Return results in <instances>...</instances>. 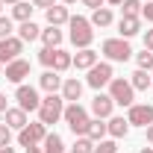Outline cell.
I'll return each instance as SVG.
<instances>
[{
    "label": "cell",
    "instance_id": "2",
    "mask_svg": "<svg viewBox=\"0 0 153 153\" xmlns=\"http://www.w3.org/2000/svg\"><path fill=\"white\" fill-rule=\"evenodd\" d=\"M68 27H71V44L74 47H91V41H94V30H91V21L82 18V15H74V18L68 21Z\"/></svg>",
    "mask_w": 153,
    "mask_h": 153
},
{
    "label": "cell",
    "instance_id": "34",
    "mask_svg": "<svg viewBox=\"0 0 153 153\" xmlns=\"http://www.w3.org/2000/svg\"><path fill=\"white\" fill-rule=\"evenodd\" d=\"M33 6H38V9H50V6H56V0H33Z\"/></svg>",
    "mask_w": 153,
    "mask_h": 153
},
{
    "label": "cell",
    "instance_id": "7",
    "mask_svg": "<svg viewBox=\"0 0 153 153\" xmlns=\"http://www.w3.org/2000/svg\"><path fill=\"white\" fill-rule=\"evenodd\" d=\"M112 65H109V62H97L94 68H88V76H85V82H88V85H91V88H97V91H100V88H103V85H109V82H112Z\"/></svg>",
    "mask_w": 153,
    "mask_h": 153
},
{
    "label": "cell",
    "instance_id": "35",
    "mask_svg": "<svg viewBox=\"0 0 153 153\" xmlns=\"http://www.w3.org/2000/svg\"><path fill=\"white\" fill-rule=\"evenodd\" d=\"M144 50H150V53H153V30L144 33Z\"/></svg>",
    "mask_w": 153,
    "mask_h": 153
},
{
    "label": "cell",
    "instance_id": "17",
    "mask_svg": "<svg viewBox=\"0 0 153 153\" xmlns=\"http://www.w3.org/2000/svg\"><path fill=\"white\" fill-rule=\"evenodd\" d=\"M44 15H47V27H62V24H68V21H71L68 6H50Z\"/></svg>",
    "mask_w": 153,
    "mask_h": 153
},
{
    "label": "cell",
    "instance_id": "48",
    "mask_svg": "<svg viewBox=\"0 0 153 153\" xmlns=\"http://www.w3.org/2000/svg\"><path fill=\"white\" fill-rule=\"evenodd\" d=\"M0 9H3V0H0Z\"/></svg>",
    "mask_w": 153,
    "mask_h": 153
},
{
    "label": "cell",
    "instance_id": "3",
    "mask_svg": "<svg viewBox=\"0 0 153 153\" xmlns=\"http://www.w3.org/2000/svg\"><path fill=\"white\" fill-rule=\"evenodd\" d=\"M62 112H65V97H59V94L41 97V106H38V121H41L44 127H47V124L62 121Z\"/></svg>",
    "mask_w": 153,
    "mask_h": 153
},
{
    "label": "cell",
    "instance_id": "29",
    "mask_svg": "<svg viewBox=\"0 0 153 153\" xmlns=\"http://www.w3.org/2000/svg\"><path fill=\"white\" fill-rule=\"evenodd\" d=\"M121 9H124L127 18H138V15H141V0H124Z\"/></svg>",
    "mask_w": 153,
    "mask_h": 153
},
{
    "label": "cell",
    "instance_id": "40",
    "mask_svg": "<svg viewBox=\"0 0 153 153\" xmlns=\"http://www.w3.org/2000/svg\"><path fill=\"white\" fill-rule=\"evenodd\" d=\"M144 130H147V141L153 144V124H150V127H144Z\"/></svg>",
    "mask_w": 153,
    "mask_h": 153
},
{
    "label": "cell",
    "instance_id": "12",
    "mask_svg": "<svg viewBox=\"0 0 153 153\" xmlns=\"http://www.w3.org/2000/svg\"><path fill=\"white\" fill-rule=\"evenodd\" d=\"M112 109H115V100L103 91H97L94 100H91V115L94 118H112Z\"/></svg>",
    "mask_w": 153,
    "mask_h": 153
},
{
    "label": "cell",
    "instance_id": "28",
    "mask_svg": "<svg viewBox=\"0 0 153 153\" xmlns=\"http://www.w3.org/2000/svg\"><path fill=\"white\" fill-rule=\"evenodd\" d=\"M71 153H94V141L88 135H79L74 141V147H71Z\"/></svg>",
    "mask_w": 153,
    "mask_h": 153
},
{
    "label": "cell",
    "instance_id": "10",
    "mask_svg": "<svg viewBox=\"0 0 153 153\" xmlns=\"http://www.w3.org/2000/svg\"><path fill=\"white\" fill-rule=\"evenodd\" d=\"M24 53V41L15 36L9 38H0V65H9V62H15V59Z\"/></svg>",
    "mask_w": 153,
    "mask_h": 153
},
{
    "label": "cell",
    "instance_id": "25",
    "mask_svg": "<svg viewBox=\"0 0 153 153\" xmlns=\"http://www.w3.org/2000/svg\"><path fill=\"white\" fill-rule=\"evenodd\" d=\"M62 30L59 27H47V30H41V41H44V47H59L62 44Z\"/></svg>",
    "mask_w": 153,
    "mask_h": 153
},
{
    "label": "cell",
    "instance_id": "27",
    "mask_svg": "<svg viewBox=\"0 0 153 153\" xmlns=\"http://www.w3.org/2000/svg\"><path fill=\"white\" fill-rule=\"evenodd\" d=\"M33 9H36L33 3H24V0H18V3L12 6V18L24 24V21H30V18H33Z\"/></svg>",
    "mask_w": 153,
    "mask_h": 153
},
{
    "label": "cell",
    "instance_id": "14",
    "mask_svg": "<svg viewBox=\"0 0 153 153\" xmlns=\"http://www.w3.org/2000/svg\"><path fill=\"white\" fill-rule=\"evenodd\" d=\"M74 65H76V71H88V68L97 65V53L91 50V47H82V50H76Z\"/></svg>",
    "mask_w": 153,
    "mask_h": 153
},
{
    "label": "cell",
    "instance_id": "13",
    "mask_svg": "<svg viewBox=\"0 0 153 153\" xmlns=\"http://www.w3.org/2000/svg\"><path fill=\"white\" fill-rule=\"evenodd\" d=\"M62 97H65L68 103H76V100L82 97V82H79L76 76H68V79H62Z\"/></svg>",
    "mask_w": 153,
    "mask_h": 153
},
{
    "label": "cell",
    "instance_id": "22",
    "mask_svg": "<svg viewBox=\"0 0 153 153\" xmlns=\"http://www.w3.org/2000/svg\"><path fill=\"white\" fill-rule=\"evenodd\" d=\"M112 24V9L109 6H100V9H91V27H109Z\"/></svg>",
    "mask_w": 153,
    "mask_h": 153
},
{
    "label": "cell",
    "instance_id": "37",
    "mask_svg": "<svg viewBox=\"0 0 153 153\" xmlns=\"http://www.w3.org/2000/svg\"><path fill=\"white\" fill-rule=\"evenodd\" d=\"M82 3H85V6H88V9H100V6H103V3H106V0H82Z\"/></svg>",
    "mask_w": 153,
    "mask_h": 153
},
{
    "label": "cell",
    "instance_id": "18",
    "mask_svg": "<svg viewBox=\"0 0 153 153\" xmlns=\"http://www.w3.org/2000/svg\"><path fill=\"white\" fill-rule=\"evenodd\" d=\"M6 127H12V130H24L30 121H27V112L21 109V106H15V109H6Z\"/></svg>",
    "mask_w": 153,
    "mask_h": 153
},
{
    "label": "cell",
    "instance_id": "26",
    "mask_svg": "<svg viewBox=\"0 0 153 153\" xmlns=\"http://www.w3.org/2000/svg\"><path fill=\"white\" fill-rule=\"evenodd\" d=\"M41 144H44V147H41L44 153H65V141H62V138H59L56 133H47Z\"/></svg>",
    "mask_w": 153,
    "mask_h": 153
},
{
    "label": "cell",
    "instance_id": "23",
    "mask_svg": "<svg viewBox=\"0 0 153 153\" xmlns=\"http://www.w3.org/2000/svg\"><path fill=\"white\" fill-rule=\"evenodd\" d=\"M130 85H133L135 91H147L150 88V71H141V68L133 71L130 74Z\"/></svg>",
    "mask_w": 153,
    "mask_h": 153
},
{
    "label": "cell",
    "instance_id": "6",
    "mask_svg": "<svg viewBox=\"0 0 153 153\" xmlns=\"http://www.w3.org/2000/svg\"><path fill=\"white\" fill-rule=\"evenodd\" d=\"M44 135H47V127L41 124V121H30L24 130H18V144L21 147H30V144H41L44 141Z\"/></svg>",
    "mask_w": 153,
    "mask_h": 153
},
{
    "label": "cell",
    "instance_id": "42",
    "mask_svg": "<svg viewBox=\"0 0 153 153\" xmlns=\"http://www.w3.org/2000/svg\"><path fill=\"white\" fill-rule=\"evenodd\" d=\"M0 153H15V150H12V147H0Z\"/></svg>",
    "mask_w": 153,
    "mask_h": 153
},
{
    "label": "cell",
    "instance_id": "1",
    "mask_svg": "<svg viewBox=\"0 0 153 153\" xmlns=\"http://www.w3.org/2000/svg\"><path fill=\"white\" fill-rule=\"evenodd\" d=\"M62 121L68 124V130L74 135H85L88 133V109L85 106H79V103H68L65 106V112H62Z\"/></svg>",
    "mask_w": 153,
    "mask_h": 153
},
{
    "label": "cell",
    "instance_id": "49",
    "mask_svg": "<svg viewBox=\"0 0 153 153\" xmlns=\"http://www.w3.org/2000/svg\"><path fill=\"white\" fill-rule=\"evenodd\" d=\"M147 3H153V0H147Z\"/></svg>",
    "mask_w": 153,
    "mask_h": 153
},
{
    "label": "cell",
    "instance_id": "31",
    "mask_svg": "<svg viewBox=\"0 0 153 153\" xmlns=\"http://www.w3.org/2000/svg\"><path fill=\"white\" fill-rule=\"evenodd\" d=\"M94 153H118L115 138H103V141H97V144H94Z\"/></svg>",
    "mask_w": 153,
    "mask_h": 153
},
{
    "label": "cell",
    "instance_id": "8",
    "mask_svg": "<svg viewBox=\"0 0 153 153\" xmlns=\"http://www.w3.org/2000/svg\"><path fill=\"white\" fill-rule=\"evenodd\" d=\"M15 100H18V106L24 112H38V106H41V97L33 85H24L21 82L18 88H15Z\"/></svg>",
    "mask_w": 153,
    "mask_h": 153
},
{
    "label": "cell",
    "instance_id": "30",
    "mask_svg": "<svg viewBox=\"0 0 153 153\" xmlns=\"http://www.w3.org/2000/svg\"><path fill=\"white\" fill-rule=\"evenodd\" d=\"M135 62H138V68H141V71H153V53H150V50L135 53Z\"/></svg>",
    "mask_w": 153,
    "mask_h": 153
},
{
    "label": "cell",
    "instance_id": "15",
    "mask_svg": "<svg viewBox=\"0 0 153 153\" xmlns=\"http://www.w3.org/2000/svg\"><path fill=\"white\" fill-rule=\"evenodd\" d=\"M118 33H121V38H133L141 33V18H124L118 21Z\"/></svg>",
    "mask_w": 153,
    "mask_h": 153
},
{
    "label": "cell",
    "instance_id": "24",
    "mask_svg": "<svg viewBox=\"0 0 153 153\" xmlns=\"http://www.w3.org/2000/svg\"><path fill=\"white\" fill-rule=\"evenodd\" d=\"M18 38L21 41H36V38H41V27L33 24V21H24L21 30H18Z\"/></svg>",
    "mask_w": 153,
    "mask_h": 153
},
{
    "label": "cell",
    "instance_id": "39",
    "mask_svg": "<svg viewBox=\"0 0 153 153\" xmlns=\"http://www.w3.org/2000/svg\"><path fill=\"white\" fill-rule=\"evenodd\" d=\"M24 150H27V153H44L41 147H38V144H30V147H24Z\"/></svg>",
    "mask_w": 153,
    "mask_h": 153
},
{
    "label": "cell",
    "instance_id": "33",
    "mask_svg": "<svg viewBox=\"0 0 153 153\" xmlns=\"http://www.w3.org/2000/svg\"><path fill=\"white\" fill-rule=\"evenodd\" d=\"M9 141H12V127H6V121L0 124V147H9Z\"/></svg>",
    "mask_w": 153,
    "mask_h": 153
},
{
    "label": "cell",
    "instance_id": "45",
    "mask_svg": "<svg viewBox=\"0 0 153 153\" xmlns=\"http://www.w3.org/2000/svg\"><path fill=\"white\" fill-rule=\"evenodd\" d=\"M62 3H68V6H71V3H76V0H62Z\"/></svg>",
    "mask_w": 153,
    "mask_h": 153
},
{
    "label": "cell",
    "instance_id": "16",
    "mask_svg": "<svg viewBox=\"0 0 153 153\" xmlns=\"http://www.w3.org/2000/svg\"><path fill=\"white\" fill-rule=\"evenodd\" d=\"M38 85H41L47 94H56L59 88H62V76H59L56 71H44V74L38 76Z\"/></svg>",
    "mask_w": 153,
    "mask_h": 153
},
{
    "label": "cell",
    "instance_id": "43",
    "mask_svg": "<svg viewBox=\"0 0 153 153\" xmlns=\"http://www.w3.org/2000/svg\"><path fill=\"white\" fill-rule=\"evenodd\" d=\"M138 153H153V147H141V150H138Z\"/></svg>",
    "mask_w": 153,
    "mask_h": 153
},
{
    "label": "cell",
    "instance_id": "19",
    "mask_svg": "<svg viewBox=\"0 0 153 153\" xmlns=\"http://www.w3.org/2000/svg\"><path fill=\"white\" fill-rule=\"evenodd\" d=\"M74 65V56L68 53V50H62V47H56L53 50V65H50V71H56V74H62V71H68Z\"/></svg>",
    "mask_w": 153,
    "mask_h": 153
},
{
    "label": "cell",
    "instance_id": "11",
    "mask_svg": "<svg viewBox=\"0 0 153 153\" xmlns=\"http://www.w3.org/2000/svg\"><path fill=\"white\" fill-rule=\"evenodd\" d=\"M3 76H6L9 82H15V85H21V82H24V79L30 76V62L18 56L15 62H9V65H6V71H3Z\"/></svg>",
    "mask_w": 153,
    "mask_h": 153
},
{
    "label": "cell",
    "instance_id": "47",
    "mask_svg": "<svg viewBox=\"0 0 153 153\" xmlns=\"http://www.w3.org/2000/svg\"><path fill=\"white\" fill-rule=\"evenodd\" d=\"M0 79H3V65H0Z\"/></svg>",
    "mask_w": 153,
    "mask_h": 153
},
{
    "label": "cell",
    "instance_id": "4",
    "mask_svg": "<svg viewBox=\"0 0 153 153\" xmlns=\"http://www.w3.org/2000/svg\"><path fill=\"white\" fill-rule=\"evenodd\" d=\"M109 97H112L118 106H133L135 100V88L130 85V79H124V76H112V82H109Z\"/></svg>",
    "mask_w": 153,
    "mask_h": 153
},
{
    "label": "cell",
    "instance_id": "20",
    "mask_svg": "<svg viewBox=\"0 0 153 153\" xmlns=\"http://www.w3.org/2000/svg\"><path fill=\"white\" fill-rule=\"evenodd\" d=\"M106 130H109V135L118 141V138H124V135L130 133V121H127V118H109Z\"/></svg>",
    "mask_w": 153,
    "mask_h": 153
},
{
    "label": "cell",
    "instance_id": "32",
    "mask_svg": "<svg viewBox=\"0 0 153 153\" xmlns=\"http://www.w3.org/2000/svg\"><path fill=\"white\" fill-rule=\"evenodd\" d=\"M15 33V27H12V18H3L0 15V38H9Z\"/></svg>",
    "mask_w": 153,
    "mask_h": 153
},
{
    "label": "cell",
    "instance_id": "21",
    "mask_svg": "<svg viewBox=\"0 0 153 153\" xmlns=\"http://www.w3.org/2000/svg\"><path fill=\"white\" fill-rule=\"evenodd\" d=\"M88 138H91V141H103V138H106V135H109V130H106V124H103V118H94V121H88Z\"/></svg>",
    "mask_w": 153,
    "mask_h": 153
},
{
    "label": "cell",
    "instance_id": "5",
    "mask_svg": "<svg viewBox=\"0 0 153 153\" xmlns=\"http://www.w3.org/2000/svg\"><path fill=\"white\" fill-rule=\"evenodd\" d=\"M100 50H103V56L109 59V62H127V59L133 56V47L127 44V38H106L100 44Z\"/></svg>",
    "mask_w": 153,
    "mask_h": 153
},
{
    "label": "cell",
    "instance_id": "36",
    "mask_svg": "<svg viewBox=\"0 0 153 153\" xmlns=\"http://www.w3.org/2000/svg\"><path fill=\"white\" fill-rule=\"evenodd\" d=\"M141 15H144V18H147V21L153 24V3H147V6H141Z\"/></svg>",
    "mask_w": 153,
    "mask_h": 153
},
{
    "label": "cell",
    "instance_id": "38",
    "mask_svg": "<svg viewBox=\"0 0 153 153\" xmlns=\"http://www.w3.org/2000/svg\"><path fill=\"white\" fill-rule=\"evenodd\" d=\"M6 109H9V106H6V94L0 91V115H6Z\"/></svg>",
    "mask_w": 153,
    "mask_h": 153
},
{
    "label": "cell",
    "instance_id": "44",
    "mask_svg": "<svg viewBox=\"0 0 153 153\" xmlns=\"http://www.w3.org/2000/svg\"><path fill=\"white\" fill-rule=\"evenodd\" d=\"M3 3H12V6H15V3H18V0H3Z\"/></svg>",
    "mask_w": 153,
    "mask_h": 153
},
{
    "label": "cell",
    "instance_id": "9",
    "mask_svg": "<svg viewBox=\"0 0 153 153\" xmlns=\"http://www.w3.org/2000/svg\"><path fill=\"white\" fill-rule=\"evenodd\" d=\"M127 121H130V127H150L153 124V106L150 103H133L127 109Z\"/></svg>",
    "mask_w": 153,
    "mask_h": 153
},
{
    "label": "cell",
    "instance_id": "46",
    "mask_svg": "<svg viewBox=\"0 0 153 153\" xmlns=\"http://www.w3.org/2000/svg\"><path fill=\"white\" fill-rule=\"evenodd\" d=\"M150 88H153V71H150Z\"/></svg>",
    "mask_w": 153,
    "mask_h": 153
},
{
    "label": "cell",
    "instance_id": "41",
    "mask_svg": "<svg viewBox=\"0 0 153 153\" xmlns=\"http://www.w3.org/2000/svg\"><path fill=\"white\" fill-rule=\"evenodd\" d=\"M106 3H112V6H121V3H124V0H106Z\"/></svg>",
    "mask_w": 153,
    "mask_h": 153
}]
</instances>
